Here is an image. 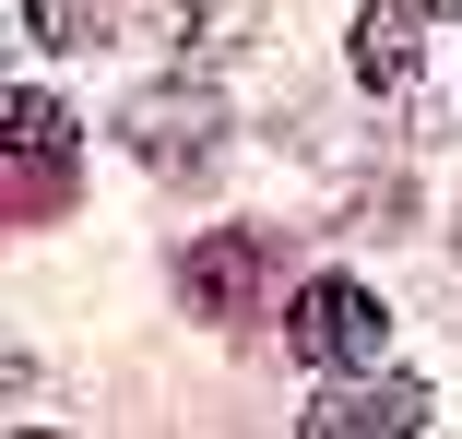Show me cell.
<instances>
[{
  "instance_id": "ba28073f",
  "label": "cell",
  "mask_w": 462,
  "mask_h": 439,
  "mask_svg": "<svg viewBox=\"0 0 462 439\" xmlns=\"http://www.w3.org/2000/svg\"><path fill=\"white\" fill-rule=\"evenodd\" d=\"M450 226H462V214H450Z\"/></svg>"
},
{
  "instance_id": "3957f363",
  "label": "cell",
  "mask_w": 462,
  "mask_h": 439,
  "mask_svg": "<svg viewBox=\"0 0 462 439\" xmlns=\"http://www.w3.org/2000/svg\"><path fill=\"white\" fill-rule=\"evenodd\" d=\"M0 143H13V191H24V214L60 191V166H71V119L48 107V96H13L0 107Z\"/></svg>"
},
{
  "instance_id": "8992f818",
  "label": "cell",
  "mask_w": 462,
  "mask_h": 439,
  "mask_svg": "<svg viewBox=\"0 0 462 439\" xmlns=\"http://www.w3.org/2000/svg\"><path fill=\"white\" fill-rule=\"evenodd\" d=\"M24 36L36 48H83L96 36V0H24Z\"/></svg>"
},
{
  "instance_id": "7a4b0ae2",
  "label": "cell",
  "mask_w": 462,
  "mask_h": 439,
  "mask_svg": "<svg viewBox=\"0 0 462 439\" xmlns=\"http://www.w3.org/2000/svg\"><path fill=\"white\" fill-rule=\"evenodd\" d=\"M309 439H403V427H427V380H356V369H332V404H309L297 416Z\"/></svg>"
},
{
  "instance_id": "52a82bcc",
  "label": "cell",
  "mask_w": 462,
  "mask_h": 439,
  "mask_svg": "<svg viewBox=\"0 0 462 439\" xmlns=\"http://www.w3.org/2000/svg\"><path fill=\"white\" fill-rule=\"evenodd\" d=\"M439 13H462V0H439Z\"/></svg>"
},
{
  "instance_id": "6da1fadb",
  "label": "cell",
  "mask_w": 462,
  "mask_h": 439,
  "mask_svg": "<svg viewBox=\"0 0 462 439\" xmlns=\"http://www.w3.org/2000/svg\"><path fill=\"white\" fill-rule=\"evenodd\" d=\"M380 332H392V309L367 297L356 274H320V285L285 309V344H297L309 369H367V357H380Z\"/></svg>"
},
{
  "instance_id": "277c9868",
  "label": "cell",
  "mask_w": 462,
  "mask_h": 439,
  "mask_svg": "<svg viewBox=\"0 0 462 439\" xmlns=\"http://www.w3.org/2000/svg\"><path fill=\"white\" fill-rule=\"evenodd\" d=\"M356 71L380 83V96L415 83V0H367V13H356Z\"/></svg>"
},
{
  "instance_id": "5b68a950",
  "label": "cell",
  "mask_w": 462,
  "mask_h": 439,
  "mask_svg": "<svg viewBox=\"0 0 462 439\" xmlns=\"http://www.w3.org/2000/svg\"><path fill=\"white\" fill-rule=\"evenodd\" d=\"M178 285H190V309H237L261 285V238H202L190 261H178Z\"/></svg>"
}]
</instances>
